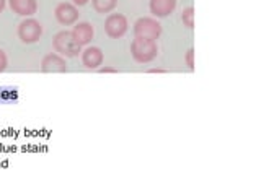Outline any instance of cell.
I'll list each match as a JSON object with an SVG mask.
<instances>
[{
  "label": "cell",
  "mask_w": 261,
  "mask_h": 195,
  "mask_svg": "<svg viewBox=\"0 0 261 195\" xmlns=\"http://www.w3.org/2000/svg\"><path fill=\"white\" fill-rule=\"evenodd\" d=\"M134 35L136 38H147L157 41L162 35V24L155 18L144 16V18H139L134 23Z\"/></svg>",
  "instance_id": "cell-4"
},
{
  "label": "cell",
  "mask_w": 261,
  "mask_h": 195,
  "mask_svg": "<svg viewBox=\"0 0 261 195\" xmlns=\"http://www.w3.org/2000/svg\"><path fill=\"white\" fill-rule=\"evenodd\" d=\"M5 5H7V0H0V13L5 10Z\"/></svg>",
  "instance_id": "cell-19"
},
{
  "label": "cell",
  "mask_w": 261,
  "mask_h": 195,
  "mask_svg": "<svg viewBox=\"0 0 261 195\" xmlns=\"http://www.w3.org/2000/svg\"><path fill=\"white\" fill-rule=\"evenodd\" d=\"M90 2V0H72V4L75 5V7H84Z\"/></svg>",
  "instance_id": "cell-17"
},
{
  "label": "cell",
  "mask_w": 261,
  "mask_h": 195,
  "mask_svg": "<svg viewBox=\"0 0 261 195\" xmlns=\"http://www.w3.org/2000/svg\"><path fill=\"white\" fill-rule=\"evenodd\" d=\"M12 12L20 16H33L38 12L36 0H8Z\"/></svg>",
  "instance_id": "cell-11"
},
{
  "label": "cell",
  "mask_w": 261,
  "mask_h": 195,
  "mask_svg": "<svg viewBox=\"0 0 261 195\" xmlns=\"http://www.w3.org/2000/svg\"><path fill=\"white\" fill-rule=\"evenodd\" d=\"M41 72L43 73H65L67 72V63L65 59L57 52L46 54L41 60Z\"/></svg>",
  "instance_id": "cell-7"
},
{
  "label": "cell",
  "mask_w": 261,
  "mask_h": 195,
  "mask_svg": "<svg viewBox=\"0 0 261 195\" xmlns=\"http://www.w3.org/2000/svg\"><path fill=\"white\" fill-rule=\"evenodd\" d=\"M181 21L186 28H190V29L194 28V8L193 7L185 8L183 13H181Z\"/></svg>",
  "instance_id": "cell-13"
},
{
  "label": "cell",
  "mask_w": 261,
  "mask_h": 195,
  "mask_svg": "<svg viewBox=\"0 0 261 195\" xmlns=\"http://www.w3.org/2000/svg\"><path fill=\"white\" fill-rule=\"evenodd\" d=\"M18 38L23 44H35L43 36V26L41 23L35 18H27L18 24Z\"/></svg>",
  "instance_id": "cell-3"
},
{
  "label": "cell",
  "mask_w": 261,
  "mask_h": 195,
  "mask_svg": "<svg viewBox=\"0 0 261 195\" xmlns=\"http://www.w3.org/2000/svg\"><path fill=\"white\" fill-rule=\"evenodd\" d=\"M130 54L137 63H149L159 55L157 41L147 38H134L130 43Z\"/></svg>",
  "instance_id": "cell-1"
},
{
  "label": "cell",
  "mask_w": 261,
  "mask_h": 195,
  "mask_svg": "<svg viewBox=\"0 0 261 195\" xmlns=\"http://www.w3.org/2000/svg\"><path fill=\"white\" fill-rule=\"evenodd\" d=\"M72 35L80 46H87L95 36V28L88 21H80L75 23V26L72 29Z\"/></svg>",
  "instance_id": "cell-9"
},
{
  "label": "cell",
  "mask_w": 261,
  "mask_h": 195,
  "mask_svg": "<svg viewBox=\"0 0 261 195\" xmlns=\"http://www.w3.org/2000/svg\"><path fill=\"white\" fill-rule=\"evenodd\" d=\"M53 47L62 57H77L82 52V46L73 38L72 31H59L53 38Z\"/></svg>",
  "instance_id": "cell-2"
},
{
  "label": "cell",
  "mask_w": 261,
  "mask_h": 195,
  "mask_svg": "<svg viewBox=\"0 0 261 195\" xmlns=\"http://www.w3.org/2000/svg\"><path fill=\"white\" fill-rule=\"evenodd\" d=\"M54 16L62 26H70V24H75L79 21V16H80L79 7H75L70 2H62L56 7Z\"/></svg>",
  "instance_id": "cell-6"
},
{
  "label": "cell",
  "mask_w": 261,
  "mask_h": 195,
  "mask_svg": "<svg viewBox=\"0 0 261 195\" xmlns=\"http://www.w3.org/2000/svg\"><path fill=\"white\" fill-rule=\"evenodd\" d=\"M7 65H8V57H7V54L2 51V49H0V73L7 69Z\"/></svg>",
  "instance_id": "cell-15"
},
{
  "label": "cell",
  "mask_w": 261,
  "mask_h": 195,
  "mask_svg": "<svg viewBox=\"0 0 261 195\" xmlns=\"http://www.w3.org/2000/svg\"><path fill=\"white\" fill-rule=\"evenodd\" d=\"M98 72H100V73H118V70L113 69V67H100V69H98Z\"/></svg>",
  "instance_id": "cell-16"
},
{
  "label": "cell",
  "mask_w": 261,
  "mask_h": 195,
  "mask_svg": "<svg viewBox=\"0 0 261 195\" xmlns=\"http://www.w3.org/2000/svg\"><path fill=\"white\" fill-rule=\"evenodd\" d=\"M118 5V0H92V7L96 13H111Z\"/></svg>",
  "instance_id": "cell-12"
},
{
  "label": "cell",
  "mask_w": 261,
  "mask_h": 195,
  "mask_svg": "<svg viewBox=\"0 0 261 195\" xmlns=\"http://www.w3.org/2000/svg\"><path fill=\"white\" fill-rule=\"evenodd\" d=\"M185 62L188 65V69L194 70V49H188V52L185 54Z\"/></svg>",
  "instance_id": "cell-14"
},
{
  "label": "cell",
  "mask_w": 261,
  "mask_h": 195,
  "mask_svg": "<svg viewBox=\"0 0 261 195\" xmlns=\"http://www.w3.org/2000/svg\"><path fill=\"white\" fill-rule=\"evenodd\" d=\"M129 23L127 18L122 13H110L108 18L105 20V32L111 39H119L127 32Z\"/></svg>",
  "instance_id": "cell-5"
},
{
  "label": "cell",
  "mask_w": 261,
  "mask_h": 195,
  "mask_svg": "<svg viewBox=\"0 0 261 195\" xmlns=\"http://www.w3.org/2000/svg\"><path fill=\"white\" fill-rule=\"evenodd\" d=\"M150 13L157 18H165L176 8V0H150Z\"/></svg>",
  "instance_id": "cell-10"
},
{
  "label": "cell",
  "mask_w": 261,
  "mask_h": 195,
  "mask_svg": "<svg viewBox=\"0 0 261 195\" xmlns=\"http://www.w3.org/2000/svg\"><path fill=\"white\" fill-rule=\"evenodd\" d=\"M149 73H167L165 69H149Z\"/></svg>",
  "instance_id": "cell-18"
},
{
  "label": "cell",
  "mask_w": 261,
  "mask_h": 195,
  "mask_svg": "<svg viewBox=\"0 0 261 195\" xmlns=\"http://www.w3.org/2000/svg\"><path fill=\"white\" fill-rule=\"evenodd\" d=\"M103 59H105L103 51L96 46H90L85 49V51H82V63H84V67L88 70L100 69V65L103 63Z\"/></svg>",
  "instance_id": "cell-8"
}]
</instances>
